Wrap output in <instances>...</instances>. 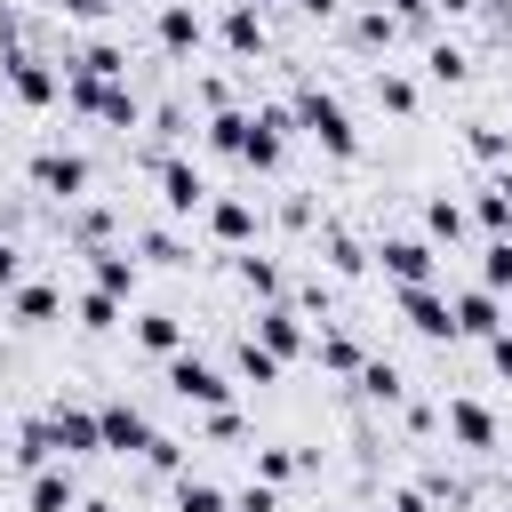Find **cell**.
Segmentation results:
<instances>
[{"mask_svg": "<svg viewBox=\"0 0 512 512\" xmlns=\"http://www.w3.org/2000/svg\"><path fill=\"white\" fill-rule=\"evenodd\" d=\"M24 512H80V480H72V456L24 472Z\"/></svg>", "mask_w": 512, "mask_h": 512, "instance_id": "15", "label": "cell"}, {"mask_svg": "<svg viewBox=\"0 0 512 512\" xmlns=\"http://www.w3.org/2000/svg\"><path fill=\"white\" fill-rule=\"evenodd\" d=\"M288 112H296V136H312L328 160H360V128H352V112H344L336 88L296 80V88H288Z\"/></svg>", "mask_w": 512, "mask_h": 512, "instance_id": "1", "label": "cell"}, {"mask_svg": "<svg viewBox=\"0 0 512 512\" xmlns=\"http://www.w3.org/2000/svg\"><path fill=\"white\" fill-rule=\"evenodd\" d=\"M144 120H152V136H184V128H192V112H184L176 96H168V104H152Z\"/></svg>", "mask_w": 512, "mask_h": 512, "instance_id": "48", "label": "cell"}, {"mask_svg": "<svg viewBox=\"0 0 512 512\" xmlns=\"http://www.w3.org/2000/svg\"><path fill=\"white\" fill-rule=\"evenodd\" d=\"M480 8H496V16H512V0H480Z\"/></svg>", "mask_w": 512, "mask_h": 512, "instance_id": "57", "label": "cell"}, {"mask_svg": "<svg viewBox=\"0 0 512 512\" xmlns=\"http://www.w3.org/2000/svg\"><path fill=\"white\" fill-rule=\"evenodd\" d=\"M24 184H32L40 200L72 208V200H88V184H96V160H88V152H72V144H40V152L24 160Z\"/></svg>", "mask_w": 512, "mask_h": 512, "instance_id": "3", "label": "cell"}, {"mask_svg": "<svg viewBox=\"0 0 512 512\" xmlns=\"http://www.w3.org/2000/svg\"><path fill=\"white\" fill-rule=\"evenodd\" d=\"M200 144H208L216 160H240V152H248V104H224V112H208V120H200Z\"/></svg>", "mask_w": 512, "mask_h": 512, "instance_id": "24", "label": "cell"}, {"mask_svg": "<svg viewBox=\"0 0 512 512\" xmlns=\"http://www.w3.org/2000/svg\"><path fill=\"white\" fill-rule=\"evenodd\" d=\"M424 80H440V88H464V80H472V56H464L456 40H424Z\"/></svg>", "mask_w": 512, "mask_h": 512, "instance_id": "36", "label": "cell"}, {"mask_svg": "<svg viewBox=\"0 0 512 512\" xmlns=\"http://www.w3.org/2000/svg\"><path fill=\"white\" fill-rule=\"evenodd\" d=\"M448 304H456V336H464V344H488V336L504 328V296H496V288H480V280H472V288H456Z\"/></svg>", "mask_w": 512, "mask_h": 512, "instance_id": "16", "label": "cell"}, {"mask_svg": "<svg viewBox=\"0 0 512 512\" xmlns=\"http://www.w3.org/2000/svg\"><path fill=\"white\" fill-rule=\"evenodd\" d=\"M16 280H24V248H16V240H8V232H0V296H8V288H16Z\"/></svg>", "mask_w": 512, "mask_h": 512, "instance_id": "52", "label": "cell"}, {"mask_svg": "<svg viewBox=\"0 0 512 512\" xmlns=\"http://www.w3.org/2000/svg\"><path fill=\"white\" fill-rule=\"evenodd\" d=\"M248 336H256L264 352H280V360H304L320 328H304V312H296V296H272V304H256V328H248Z\"/></svg>", "mask_w": 512, "mask_h": 512, "instance_id": "11", "label": "cell"}, {"mask_svg": "<svg viewBox=\"0 0 512 512\" xmlns=\"http://www.w3.org/2000/svg\"><path fill=\"white\" fill-rule=\"evenodd\" d=\"M312 256H328L336 280H360V272H368V248H360L344 224H320V232H312Z\"/></svg>", "mask_w": 512, "mask_h": 512, "instance_id": "26", "label": "cell"}, {"mask_svg": "<svg viewBox=\"0 0 512 512\" xmlns=\"http://www.w3.org/2000/svg\"><path fill=\"white\" fill-rule=\"evenodd\" d=\"M480 288L512 296V232H488V248H480Z\"/></svg>", "mask_w": 512, "mask_h": 512, "instance_id": "39", "label": "cell"}, {"mask_svg": "<svg viewBox=\"0 0 512 512\" xmlns=\"http://www.w3.org/2000/svg\"><path fill=\"white\" fill-rule=\"evenodd\" d=\"M72 328H88V336H112V328H120V296L88 280V288L72 296Z\"/></svg>", "mask_w": 512, "mask_h": 512, "instance_id": "31", "label": "cell"}, {"mask_svg": "<svg viewBox=\"0 0 512 512\" xmlns=\"http://www.w3.org/2000/svg\"><path fill=\"white\" fill-rule=\"evenodd\" d=\"M464 152H472L480 168H504V160H512V128H496V120H472V128H464Z\"/></svg>", "mask_w": 512, "mask_h": 512, "instance_id": "37", "label": "cell"}, {"mask_svg": "<svg viewBox=\"0 0 512 512\" xmlns=\"http://www.w3.org/2000/svg\"><path fill=\"white\" fill-rule=\"evenodd\" d=\"M288 8H296V16H312V24H328V16L344 8V0H288Z\"/></svg>", "mask_w": 512, "mask_h": 512, "instance_id": "54", "label": "cell"}, {"mask_svg": "<svg viewBox=\"0 0 512 512\" xmlns=\"http://www.w3.org/2000/svg\"><path fill=\"white\" fill-rule=\"evenodd\" d=\"M160 384H168V392H176L184 408H232V376H224L216 360H200L192 344L160 360Z\"/></svg>", "mask_w": 512, "mask_h": 512, "instance_id": "5", "label": "cell"}, {"mask_svg": "<svg viewBox=\"0 0 512 512\" xmlns=\"http://www.w3.org/2000/svg\"><path fill=\"white\" fill-rule=\"evenodd\" d=\"M384 8H392V24H400V32H424V40H432V24H440V8H432V0H384Z\"/></svg>", "mask_w": 512, "mask_h": 512, "instance_id": "44", "label": "cell"}, {"mask_svg": "<svg viewBox=\"0 0 512 512\" xmlns=\"http://www.w3.org/2000/svg\"><path fill=\"white\" fill-rule=\"evenodd\" d=\"M56 456H64V448H56V424H48V416H24L16 440H8V464H16V472H40V464H56Z\"/></svg>", "mask_w": 512, "mask_h": 512, "instance_id": "23", "label": "cell"}, {"mask_svg": "<svg viewBox=\"0 0 512 512\" xmlns=\"http://www.w3.org/2000/svg\"><path fill=\"white\" fill-rule=\"evenodd\" d=\"M0 80H8V96L24 104V112H48V104H64V72L24 40V48H0Z\"/></svg>", "mask_w": 512, "mask_h": 512, "instance_id": "4", "label": "cell"}, {"mask_svg": "<svg viewBox=\"0 0 512 512\" xmlns=\"http://www.w3.org/2000/svg\"><path fill=\"white\" fill-rule=\"evenodd\" d=\"M64 64H72V72H96V80H128V48H120V40H104V32H88Z\"/></svg>", "mask_w": 512, "mask_h": 512, "instance_id": "28", "label": "cell"}, {"mask_svg": "<svg viewBox=\"0 0 512 512\" xmlns=\"http://www.w3.org/2000/svg\"><path fill=\"white\" fill-rule=\"evenodd\" d=\"M64 240H80V248H104V240H120V216H112L104 200H72V208H64Z\"/></svg>", "mask_w": 512, "mask_h": 512, "instance_id": "25", "label": "cell"}, {"mask_svg": "<svg viewBox=\"0 0 512 512\" xmlns=\"http://www.w3.org/2000/svg\"><path fill=\"white\" fill-rule=\"evenodd\" d=\"M288 136H296V112L288 104H248V152H240V168L272 176L288 160Z\"/></svg>", "mask_w": 512, "mask_h": 512, "instance_id": "6", "label": "cell"}, {"mask_svg": "<svg viewBox=\"0 0 512 512\" xmlns=\"http://www.w3.org/2000/svg\"><path fill=\"white\" fill-rule=\"evenodd\" d=\"M168 496H176V512H232V488H216V480H200V472H176Z\"/></svg>", "mask_w": 512, "mask_h": 512, "instance_id": "35", "label": "cell"}, {"mask_svg": "<svg viewBox=\"0 0 512 512\" xmlns=\"http://www.w3.org/2000/svg\"><path fill=\"white\" fill-rule=\"evenodd\" d=\"M88 280H96V288H112V296L128 304V296L144 288V264H136L120 240H104V248H88Z\"/></svg>", "mask_w": 512, "mask_h": 512, "instance_id": "19", "label": "cell"}, {"mask_svg": "<svg viewBox=\"0 0 512 512\" xmlns=\"http://www.w3.org/2000/svg\"><path fill=\"white\" fill-rule=\"evenodd\" d=\"M504 512H512V504H504Z\"/></svg>", "mask_w": 512, "mask_h": 512, "instance_id": "59", "label": "cell"}, {"mask_svg": "<svg viewBox=\"0 0 512 512\" xmlns=\"http://www.w3.org/2000/svg\"><path fill=\"white\" fill-rule=\"evenodd\" d=\"M472 224H488V232H512V160L472 192Z\"/></svg>", "mask_w": 512, "mask_h": 512, "instance_id": "30", "label": "cell"}, {"mask_svg": "<svg viewBox=\"0 0 512 512\" xmlns=\"http://www.w3.org/2000/svg\"><path fill=\"white\" fill-rule=\"evenodd\" d=\"M152 40H160V56L192 64V56L208 48V24H200V8H192V0H160V8H152Z\"/></svg>", "mask_w": 512, "mask_h": 512, "instance_id": "12", "label": "cell"}, {"mask_svg": "<svg viewBox=\"0 0 512 512\" xmlns=\"http://www.w3.org/2000/svg\"><path fill=\"white\" fill-rule=\"evenodd\" d=\"M376 512H432V496L416 488V480H400V488H384V504Z\"/></svg>", "mask_w": 512, "mask_h": 512, "instance_id": "49", "label": "cell"}, {"mask_svg": "<svg viewBox=\"0 0 512 512\" xmlns=\"http://www.w3.org/2000/svg\"><path fill=\"white\" fill-rule=\"evenodd\" d=\"M152 184H160V208H168V216H200V208L216 200V184H208L184 152H152Z\"/></svg>", "mask_w": 512, "mask_h": 512, "instance_id": "7", "label": "cell"}, {"mask_svg": "<svg viewBox=\"0 0 512 512\" xmlns=\"http://www.w3.org/2000/svg\"><path fill=\"white\" fill-rule=\"evenodd\" d=\"M464 224H472V208H464V200H448V192H424V232H432L440 248H456V240H464Z\"/></svg>", "mask_w": 512, "mask_h": 512, "instance_id": "32", "label": "cell"}, {"mask_svg": "<svg viewBox=\"0 0 512 512\" xmlns=\"http://www.w3.org/2000/svg\"><path fill=\"white\" fill-rule=\"evenodd\" d=\"M368 256L384 264V280H392V288H416V280H440V248H432V240H416V232H384V240H376Z\"/></svg>", "mask_w": 512, "mask_h": 512, "instance_id": "9", "label": "cell"}, {"mask_svg": "<svg viewBox=\"0 0 512 512\" xmlns=\"http://www.w3.org/2000/svg\"><path fill=\"white\" fill-rule=\"evenodd\" d=\"M80 512H112V496H80Z\"/></svg>", "mask_w": 512, "mask_h": 512, "instance_id": "56", "label": "cell"}, {"mask_svg": "<svg viewBox=\"0 0 512 512\" xmlns=\"http://www.w3.org/2000/svg\"><path fill=\"white\" fill-rule=\"evenodd\" d=\"M144 472L176 480V472H184V440H176V432H152V440H144Z\"/></svg>", "mask_w": 512, "mask_h": 512, "instance_id": "43", "label": "cell"}, {"mask_svg": "<svg viewBox=\"0 0 512 512\" xmlns=\"http://www.w3.org/2000/svg\"><path fill=\"white\" fill-rule=\"evenodd\" d=\"M200 224H208L216 248H256V200H240V192H216L200 208Z\"/></svg>", "mask_w": 512, "mask_h": 512, "instance_id": "14", "label": "cell"}, {"mask_svg": "<svg viewBox=\"0 0 512 512\" xmlns=\"http://www.w3.org/2000/svg\"><path fill=\"white\" fill-rule=\"evenodd\" d=\"M352 392H360V400H376V408H400V400H408V376H400L392 360H368V368L352 376Z\"/></svg>", "mask_w": 512, "mask_h": 512, "instance_id": "34", "label": "cell"}, {"mask_svg": "<svg viewBox=\"0 0 512 512\" xmlns=\"http://www.w3.org/2000/svg\"><path fill=\"white\" fill-rule=\"evenodd\" d=\"M192 96H200V112H224V104H232V80H224V72H200Z\"/></svg>", "mask_w": 512, "mask_h": 512, "instance_id": "47", "label": "cell"}, {"mask_svg": "<svg viewBox=\"0 0 512 512\" xmlns=\"http://www.w3.org/2000/svg\"><path fill=\"white\" fill-rule=\"evenodd\" d=\"M400 424L424 440V432H440V408H432V400H400Z\"/></svg>", "mask_w": 512, "mask_h": 512, "instance_id": "50", "label": "cell"}, {"mask_svg": "<svg viewBox=\"0 0 512 512\" xmlns=\"http://www.w3.org/2000/svg\"><path fill=\"white\" fill-rule=\"evenodd\" d=\"M48 424H56V448H64V456H104V424H96V408L56 400V408H48Z\"/></svg>", "mask_w": 512, "mask_h": 512, "instance_id": "18", "label": "cell"}, {"mask_svg": "<svg viewBox=\"0 0 512 512\" xmlns=\"http://www.w3.org/2000/svg\"><path fill=\"white\" fill-rule=\"evenodd\" d=\"M280 224H288V232H312V200L288 192V200H280Z\"/></svg>", "mask_w": 512, "mask_h": 512, "instance_id": "53", "label": "cell"}, {"mask_svg": "<svg viewBox=\"0 0 512 512\" xmlns=\"http://www.w3.org/2000/svg\"><path fill=\"white\" fill-rule=\"evenodd\" d=\"M128 336H136V352H152V360H168V352H184V312H168V304H152V312H136V320H128Z\"/></svg>", "mask_w": 512, "mask_h": 512, "instance_id": "21", "label": "cell"}, {"mask_svg": "<svg viewBox=\"0 0 512 512\" xmlns=\"http://www.w3.org/2000/svg\"><path fill=\"white\" fill-rule=\"evenodd\" d=\"M392 304H400V320L424 336V344H448L456 336V304H448V288L440 280H416V288H392Z\"/></svg>", "mask_w": 512, "mask_h": 512, "instance_id": "10", "label": "cell"}, {"mask_svg": "<svg viewBox=\"0 0 512 512\" xmlns=\"http://www.w3.org/2000/svg\"><path fill=\"white\" fill-rule=\"evenodd\" d=\"M136 248H144V264H168V272H176V264H192V248H184L168 224H144V232H136Z\"/></svg>", "mask_w": 512, "mask_h": 512, "instance_id": "40", "label": "cell"}, {"mask_svg": "<svg viewBox=\"0 0 512 512\" xmlns=\"http://www.w3.org/2000/svg\"><path fill=\"white\" fill-rule=\"evenodd\" d=\"M416 96H424V88H416L408 72H392V64L376 72V104H384V112H400V120H408V112H416Z\"/></svg>", "mask_w": 512, "mask_h": 512, "instance_id": "42", "label": "cell"}, {"mask_svg": "<svg viewBox=\"0 0 512 512\" xmlns=\"http://www.w3.org/2000/svg\"><path fill=\"white\" fill-rule=\"evenodd\" d=\"M304 464H320V456H304V448H288V440H272V448H256V480H272V488H288Z\"/></svg>", "mask_w": 512, "mask_h": 512, "instance_id": "38", "label": "cell"}, {"mask_svg": "<svg viewBox=\"0 0 512 512\" xmlns=\"http://www.w3.org/2000/svg\"><path fill=\"white\" fill-rule=\"evenodd\" d=\"M216 40H224V56L256 64V56L272 48V32H264V0H232V8L216 16Z\"/></svg>", "mask_w": 512, "mask_h": 512, "instance_id": "13", "label": "cell"}, {"mask_svg": "<svg viewBox=\"0 0 512 512\" xmlns=\"http://www.w3.org/2000/svg\"><path fill=\"white\" fill-rule=\"evenodd\" d=\"M112 8H144V0H112Z\"/></svg>", "mask_w": 512, "mask_h": 512, "instance_id": "58", "label": "cell"}, {"mask_svg": "<svg viewBox=\"0 0 512 512\" xmlns=\"http://www.w3.org/2000/svg\"><path fill=\"white\" fill-rule=\"evenodd\" d=\"M280 368H288V360H280V352H264L256 336H240V344H232V376H240V384H256V392H264V384H280Z\"/></svg>", "mask_w": 512, "mask_h": 512, "instance_id": "33", "label": "cell"}, {"mask_svg": "<svg viewBox=\"0 0 512 512\" xmlns=\"http://www.w3.org/2000/svg\"><path fill=\"white\" fill-rule=\"evenodd\" d=\"M64 112H80V120H96L112 136H136L144 128V96L128 80H96V72H72V64H64Z\"/></svg>", "mask_w": 512, "mask_h": 512, "instance_id": "2", "label": "cell"}, {"mask_svg": "<svg viewBox=\"0 0 512 512\" xmlns=\"http://www.w3.org/2000/svg\"><path fill=\"white\" fill-rule=\"evenodd\" d=\"M96 424H104V456H144V440H152V416L136 400H104Z\"/></svg>", "mask_w": 512, "mask_h": 512, "instance_id": "17", "label": "cell"}, {"mask_svg": "<svg viewBox=\"0 0 512 512\" xmlns=\"http://www.w3.org/2000/svg\"><path fill=\"white\" fill-rule=\"evenodd\" d=\"M440 432H448V448H464V456H496V408L488 400H472V392H456V400H440Z\"/></svg>", "mask_w": 512, "mask_h": 512, "instance_id": "8", "label": "cell"}, {"mask_svg": "<svg viewBox=\"0 0 512 512\" xmlns=\"http://www.w3.org/2000/svg\"><path fill=\"white\" fill-rule=\"evenodd\" d=\"M48 16H72V24H88V32H104V16H112V0H48Z\"/></svg>", "mask_w": 512, "mask_h": 512, "instance_id": "45", "label": "cell"}, {"mask_svg": "<svg viewBox=\"0 0 512 512\" xmlns=\"http://www.w3.org/2000/svg\"><path fill=\"white\" fill-rule=\"evenodd\" d=\"M416 488H424L432 504H472V480H464V472H448V464H424V472H416Z\"/></svg>", "mask_w": 512, "mask_h": 512, "instance_id": "41", "label": "cell"}, {"mask_svg": "<svg viewBox=\"0 0 512 512\" xmlns=\"http://www.w3.org/2000/svg\"><path fill=\"white\" fill-rule=\"evenodd\" d=\"M312 360H320L328 376H344V384H352V376L368 368V344H360L352 328H320V336H312Z\"/></svg>", "mask_w": 512, "mask_h": 512, "instance_id": "22", "label": "cell"}, {"mask_svg": "<svg viewBox=\"0 0 512 512\" xmlns=\"http://www.w3.org/2000/svg\"><path fill=\"white\" fill-rule=\"evenodd\" d=\"M432 8H440V16H472L480 0H432Z\"/></svg>", "mask_w": 512, "mask_h": 512, "instance_id": "55", "label": "cell"}, {"mask_svg": "<svg viewBox=\"0 0 512 512\" xmlns=\"http://www.w3.org/2000/svg\"><path fill=\"white\" fill-rule=\"evenodd\" d=\"M488 368H496V376H504V384H512V320H504V328H496V336H488Z\"/></svg>", "mask_w": 512, "mask_h": 512, "instance_id": "51", "label": "cell"}, {"mask_svg": "<svg viewBox=\"0 0 512 512\" xmlns=\"http://www.w3.org/2000/svg\"><path fill=\"white\" fill-rule=\"evenodd\" d=\"M232 512H280V488L272 480H248V488H232Z\"/></svg>", "mask_w": 512, "mask_h": 512, "instance_id": "46", "label": "cell"}, {"mask_svg": "<svg viewBox=\"0 0 512 512\" xmlns=\"http://www.w3.org/2000/svg\"><path fill=\"white\" fill-rule=\"evenodd\" d=\"M344 32H352V48H368V56H384V48L400 40V24H392V8H384V0H360Z\"/></svg>", "mask_w": 512, "mask_h": 512, "instance_id": "27", "label": "cell"}, {"mask_svg": "<svg viewBox=\"0 0 512 512\" xmlns=\"http://www.w3.org/2000/svg\"><path fill=\"white\" fill-rule=\"evenodd\" d=\"M8 312H16V328H48V320L72 312V304H64L56 280H16V288H8Z\"/></svg>", "mask_w": 512, "mask_h": 512, "instance_id": "20", "label": "cell"}, {"mask_svg": "<svg viewBox=\"0 0 512 512\" xmlns=\"http://www.w3.org/2000/svg\"><path fill=\"white\" fill-rule=\"evenodd\" d=\"M232 256H240L232 272H240V288H248L256 304H272V296H288V272H280V256H256V248H232Z\"/></svg>", "mask_w": 512, "mask_h": 512, "instance_id": "29", "label": "cell"}]
</instances>
